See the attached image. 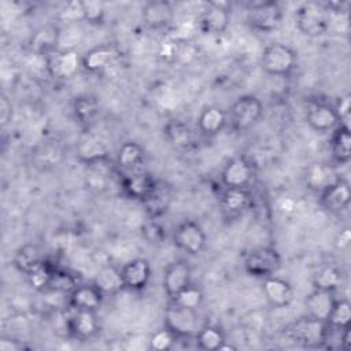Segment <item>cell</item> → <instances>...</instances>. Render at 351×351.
<instances>
[{
	"mask_svg": "<svg viewBox=\"0 0 351 351\" xmlns=\"http://www.w3.org/2000/svg\"><path fill=\"white\" fill-rule=\"evenodd\" d=\"M122 176L123 177L121 180V186L123 193L128 197L138 202H143L154 191L158 182V180H155L151 174L143 170Z\"/></svg>",
	"mask_w": 351,
	"mask_h": 351,
	"instance_id": "obj_17",
	"label": "cell"
},
{
	"mask_svg": "<svg viewBox=\"0 0 351 351\" xmlns=\"http://www.w3.org/2000/svg\"><path fill=\"white\" fill-rule=\"evenodd\" d=\"M44 58L48 74L56 80H69L82 69V55L73 48L55 49Z\"/></svg>",
	"mask_w": 351,
	"mask_h": 351,
	"instance_id": "obj_8",
	"label": "cell"
},
{
	"mask_svg": "<svg viewBox=\"0 0 351 351\" xmlns=\"http://www.w3.org/2000/svg\"><path fill=\"white\" fill-rule=\"evenodd\" d=\"M77 158L86 166L108 160V149L103 141L96 137H86L77 145Z\"/></svg>",
	"mask_w": 351,
	"mask_h": 351,
	"instance_id": "obj_26",
	"label": "cell"
},
{
	"mask_svg": "<svg viewBox=\"0 0 351 351\" xmlns=\"http://www.w3.org/2000/svg\"><path fill=\"white\" fill-rule=\"evenodd\" d=\"M78 284L80 282H78V280L74 274H71L67 270L53 267L51 281H49V285H48V291L70 293Z\"/></svg>",
	"mask_w": 351,
	"mask_h": 351,
	"instance_id": "obj_39",
	"label": "cell"
},
{
	"mask_svg": "<svg viewBox=\"0 0 351 351\" xmlns=\"http://www.w3.org/2000/svg\"><path fill=\"white\" fill-rule=\"evenodd\" d=\"M43 255H41V251L40 248L36 245V244H32V243H27V244H23L21 245L15 254H14V258H12V262H14V266L27 274L36 265H38L41 261H43Z\"/></svg>",
	"mask_w": 351,
	"mask_h": 351,
	"instance_id": "obj_34",
	"label": "cell"
},
{
	"mask_svg": "<svg viewBox=\"0 0 351 351\" xmlns=\"http://www.w3.org/2000/svg\"><path fill=\"white\" fill-rule=\"evenodd\" d=\"M340 178L341 177L339 176L337 170L328 163H313L306 169L304 173L306 186L318 195Z\"/></svg>",
	"mask_w": 351,
	"mask_h": 351,
	"instance_id": "obj_22",
	"label": "cell"
},
{
	"mask_svg": "<svg viewBox=\"0 0 351 351\" xmlns=\"http://www.w3.org/2000/svg\"><path fill=\"white\" fill-rule=\"evenodd\" d=\"M263 112V104L255 95H243L237 97L229 112V121L236 132H245L255 126Z\"/></svg>",
	"mask_w": 351,
	"mask_h": 351,
	"instance_id": "obj_6",
	"label": "cell"
},
{
	"mask_svg": "<svg viewBox=\"0 0 351 351\" xmlns=\"http://www.w3.org/2000/svg\"><path fill=\"white\" fill-rule=\"evenodd\" d=\"M262 291L266 300L276 308L288 307L293 300V288L289 281L278 277L269 276L262 278Z\"/></svg>",
	"mask_w": 351,
	"mask_h": 351,
	"instance_id": "obj_15",
	"label": "cell"
},
{
	"mask_svg": "<svg viewBox=\"0 0 351 351\" xmlns=\"http://www.w3.org/2000/svg\"><path fill=\"white\" fill-rule=\"evenodd\" d=\"M165 133L167 140L177 148L188 149L196 143L193 130L181 121H170L165 126Z\"/></svg>",
	"mask_w": 351,
	"mask_h": 351,
	"instance_id": "obj_31",
	"label": "cell"
},
{
	"mask_svg": "<svg viewBox=\"0 0 351 351\" xmlns=\"http://www.w3.org/2000/svg\"><path fill=\"white\" fill-rule=\"evenodd\" d=\"M333 107L340 118V123L350 126L348 121H350V108H351V95L346 93L344 96H340L337 103Z\"/></svg>",
	"mask_w": 351,
	"mask_h": 351,
	"instance_id": "obj_44",
	"label": "cell"
},
{
	"mask_svg": "<svg viewBox=\"0 0 351 351\" xmlns=\"http://www.w3.org/2000/svg\"><path fill=\"white\" fill-rule=\"evenodd\" d=\"M84 21L89 23H101L106 15L104 3L97 0H84Z\"/></svg>",
	"mask_w": 351,
	"mask_h": 351,
	"instance_id": "obj_42",
	"label": "cell"
},
{
	"mask_svg": "<svg viewBox=\"0 0 351 351\" xmlns=\"http://www.w3.org/2000/svg\"><path fill=\"white\" fill-rule=\"evenodd\" d=\"M174 8L166 0H151L141 7V19L149 29H163L171 23Z\"/></svg>",
	"mask_w": 351,
	"mask_h": 351,
	"instance_id": "obj_19",
	"label": "cell"
},
{
	"mask_svg": "<svg viewBox=\"0 0 351 351\" xmlns=\"http://www.w3.org/2000/svg\"><path fill=\"white\" fill-rule=\"evenodd\" d=\"M66 329L77 340H89L99 333L100 325L96 311L73 310L66 319Z\"/></svg>",
	"mask_w": 351,
	"mask_h": 351,
	"instance_id": "obj_13",
	"label": "cell"
},
{
	"mask_svg": "<svg viewBox=\"0 0 351 351\" xmlns=\"http://www.w3.org/2000/svg\"><path fill=\"white\" fill-rule=\"evenodd\" d=\"M103 292L93 284H78L69 293V306L71 310H92L97 311L103 303Z\"/></svg>",
	"mask_w": 351,
	"mask_h": 351,
	"instance_id": "obj_21",
	"label": "cell"
},
{
	"mask_svg": "<svg viewBox=\"0 0 351 351\" xmlns=\"http://www.w3.org/2000/svg\"><path fill=\"white\" fill-rule=\"evenodd\" d=\"M254 178V166L245 156H234L226 162L221 171L225 188H247Z\"/></svg>",
	"mask_w": 351,
	"mask_h": 351,
	"instance_id": "obj_11",
	"label": "cell"
},
{
	"mask_svg": "<svg viewBox=\"0 0 351 351\" xmlns=\"http://www.w3.org/2000/svg\"><path fill=\"white\" fill-rule=\"evenodd\" d=\"M329 10L324 3L307 1L298 7L295 23L298 30L308 37H319L328 33L330 18Z\"/></svg>",
	"mask_w": 351,
	"mask_h": 351,
	"instance_id": "obj_1",
	"label": "cell"
},
{
	"mask_svg": "<svg viewBox=\"0 0 351 351\" xmlns=\"http://www.w3.org/2000/svg\"><path fill=\"white\" fill-rule=\"evenodd\" d=\"M350 243H351V232H350V229L346 228V229L340 230V233L336 236L335 245L339 250H346V248H348Z\"/></svg>",
	"mask_w": 351,
	"mask_h": 351,
	"instance_id": "obj_47",
	"label": "cell"
},
{
	"mask_svg": "<svg viewBox=\"0 0 351 351\" xmlns=\"http://www.w3.org/2000/svg\"><path fill=\"white\" fill-rule=\"evenodd\" d=\"M58 38H59L58 30L52 26H45V27H41L40 30H37L33 34L32 41H30V47L34 52L47 56L52 51L58 49L56 48Z\"/></svg>",
	"mask_w": 351,
	"mask_h": 351,
	"instance_id": "obj_35",
	"label": "cell"
},
{
	"mask_svg": "<svg viewBox=\"0 0 351 351\" xmlns=\"http://www.w3.org/2000/svg\"><path fill=\"white\" fill-rule=\"evenodd\" d=\"M59 18L63 22H77V21H84V5L82 1L78 0H73L66 3L60 12H59Z\"/></svg>",
	"mask_w": 351,
	"mask_h": 351,
	"instance_id": "obj_43",
	"label": "cell"
},
{
	"mask_svg": "<svg viewBox=\"0 0 351 351\" xmlns=\"http://www.w3.org/2000/svg\"><path fill=\"white\" fill-rule=\"evenodd\" d=\"M248 25L261 33H273L282 23V8L277 1L259 0L248 5Z\"/></svg>",
	"mask_w": 351,
	"mask_h": 351,
	"instance_id": "obj_4",
	"label": "cell"
},
{
	"mask_svg": "<svg viewBox=\"0 0 351 351\" xmlns=\"http://www.w3.org/2000/svg\"><path fill=\"white\" fill-rule=\"evenodd\" d=\"M23 348V344L18 340L11 339H1L0 340V350L1 351H19Z\"/></svg>",
	"mask_w": 351,
	"mask_h": 351,
	"instance_id": "obj_48",
	"label": "cell"
},
{
	"mask_svg": "<svg viewBox=\"0 0 351 351\" xmlns=\"http://www.w3.org/2000/svg\"><path fill=\"white\" fill-rule=\"evenodd\" d=\"M335 300L336 299L333 298V292L313 289L304 300L307 315L321 319V321H326V318L335 304Z\"/></svg>",
	"mask_w": 351,
	"mask_h": 351,
	"instance_id": "obj_27",
	"label": "cell"
},
{
	"mask_svg": "<svg viewBox=\"0 0 351 351\" xmlns=\"http://www.w3.org/2000/svg\"><path fill=\"white\" fill-rule=\"evenodd\" d=\"M351 202L350 185L346 180L340 178L325 191L319 193V204L328 213H340L348 207Z\"/></svg>",
	"mask_w": 351,
	"mask_h": 351,
	"instance_id": "obj_18",
	"label": "cell"
},
{
	"mask_svg": "<svg viewBox=\"0 0 351 351\" xmlns=\"http://www.w3.org/2000/svg\"><path fill=\"white\" fill-rule=\"evenodd\" d=\"M193 339L196 341V347L203 351L221 350L222 346L226 343V337L222 329L214 325L202 326L193 336Z\"/></svg>",
	"mask_w": 351,
	"mask_h": 351,
	"instance_id": "obj_32",
	"label": "cell"
},
{
	"mask_svg": "<svg viewBox=\"0 0 351 351\" xmlns=\"http://www.w3.org/2000/svg\"><path fill=\"white\" fill-rule=\"evenodd\" d=\"M306 122L317 133L333 132L340 125V118L333 106L315 103L310 106L306 114Z\"/></svg>",
	"mask_w": 351,
	"mask_h": 351,
	"instance_id": "obj_16",
	"label": "cell"
},
{
	"mask_svg": "<svg viewBox=\"0 0 351 351\" xmlns=\"http://www.w3.org/2000/svg\"><path fill=\"white\" fill-rule=\"evenodd\" d=\"M281 255L273 247L254 248L244 258V270L256 278L274 276L281 269Z\"/></svg>",
	"mask_w": 351,
	"mask_h": 351,
	"instance_id": "obj_7",
	"label": "cell"
},
{
	"mask_svg": "<svg viewBox=\"0 0 351 351\" xmlns=\"http://www.w3.org/2000/svg\"><path fill=\"white\" fill-rule=\"evenodd\" d=\"M296 64V51L281 43L269 44L261 53V67L269 75L287 77L295 70Z\"/></svg>",
	"mask_w": 351,
	"mask_h": 351,
	"instance_id": "obj_2",
	"label": "cell"
},
{
	"mask_svg": "<svg viewBox=\"0 0 351 351\" xmlns=\"http://www.w3.org/2000/svg\"><path fill=\"white\" fill-rule=\"evenodd\" d=\"M145 207L147 214L155 219L156 217H160L165 214L171 203V189L169 185H166L162 181L156 182V186L154 191L141 202Z\"/></svg>",
	"mask_w": 351,
	"mask_h": 351,
	"instance_id": "obj_25",
	"label": "cell"
},
{
	"mask_svg": "<svg viewBox=\"0 0 351 351\" xmlns=\"http://www.w3.org/2000/svg\"><path fill=\"white\" fill-rule=\"evenodd\" d=\"M123 288L129 291H143L151 278V265L145 258H134L121 267Z\"/></svg>",
	"mask_w": 351,
	"mask_h": 351,
	"instance_id": "obj_14",
	"label": "cell"
},
{
	"mask_svg": "<svg viewBox=\"0 0 351 351\" xmlns=\"http://www.w3.org/2000/svg\"><path fill=\"white\" fill-rule=\"evenodd\" d=\"M103 295H115L123 288V281L121 276V269H117L112 265H106L100 267L92 281Z\"/></svg>",
	"mask_w": 351,
	"mask_h": 351,
	"instance_id": "obj_30",
	"label": "cell"
},
{
	"mask_svg": "<svg viewBox=\"0 0 351 351\" xmlns=\"http://www.w3.org/2000/svg\"><path fill=\"white\" fill-rule=\"evenodd\" d=\"M192 282V269L185 259H176L170 262L163 271V291L173 299L180 291Z\"/></svg>",
	"mask_w": 351,
	"mask_h": 351,
	"instance_id": "obj_12",
	"label": "cell"
},
{
	"mask_svg": "<svg viewBox=\"0 0 351 351\" xmlns=\"http://www.w3.org/2000/svg\"><path fill=\"white\" fill-rule=\"evenodd\" d=\"M326 325L335 330H343L351 326V303L347 299H336L326 318Z\"/></svg>",
	"mask_w": 351,
	"mask_h": 351,
	"instance_id": "obj_36",
	"label": "cell"
},
{
	"mask_svg": "<svg viewBox=\"0 0 351 351\" xmlns=\"http://www.w3.org/2000/svg\"><path fill=\"white\" fill-rule=\"evenodd\" d=\"M173 243L178 250L188 255H199L206 248L207 236L197 222L186 219L177 225L173 234Z\"/></svg>",
	"mask_w": 351,
	"mask_h": 351,
	"instance_id": "obj_9",
	"label": "cell"
},
{
	"mask_svg": "<svg viewBox=\"0 0 351 351\" xmlns=\"http://www.w3.org/2000/svg\"><path fill=\"white\" fill-rule=\"evenodd\" d=\"M12 118V104L7 96H1L0 99V122L1 126H5Z\"/></svg>",
	"mask_w": 351,
	"mask_h": 351,
	"instance_id": "obj_45",
	"label": "cell"
},
{
	"mask_svg": "<svg viewBox=\"0 0 351 351\" xmlns=\"http://www.w3.org/2000/svg\"><path fill=\"white\" fill-rule=\"evenodd\" d=\"M144 148L136 141H125L117 154V167L121 174L138 171L144 162Z\"/></svg>",
	"mask_w": 351,
	"mask_h": 351,
	"instance_id": "obj_24",
	"label": "cell"
},
{
	"mask_svg": "<svg viewBox=\"0 0 351 351\" xmlns=\"http://www.w3.org/2000/svg\"><path fill=\"white\" fill-rule=\"evenodd\" d=\"M203 299H204V293H203L202 288L191 282L188 287H185L182 291H180L170 300L177 303V304H180V306H182V307L197 310L202 306Z\"/></svg>",
	"mask_w": 351,
	"mask_h": 351,
	"instance_id": "obj_40",
	"label": "cell"
},
{
	"mask_svg": "<svg viewBox=\"0 0 351 351\" xmlns=\"http://www.w3.org/2000/svg\"><path fill=\"white\" fill-rule=\"evenodd\" d=\"M178 337L166 326L155 330L148 340V348L154 351H169L173 348Z\"/></svg>",
	"mask_w": 351,
	"mask_h": 351,
	"instance_id": "obj_41",
	"label": "cell"
},
{
	"mask_svg": "<svg viewBox=\"0 0 351 351\" xmlns=\"http://www.w3.org/2000/svg\"><path fill=\"white\" fill-rule=\"evenodd\" d=\"M251 204V195L247 188H225L219 197V208L223 217L234 219L243 215Z\"/></svg>",
	"mask_w": 351,
	"mask_h": 351,
	"instance_id": "obj_20",
	"label": "cell"
},
{
	"mask_svg": "<svg viewBox=\"0 0 351 351\" xmlns=\"http://www.w3.org/2000/svg\"><path fill=\"white\" fill-rule=\"evenodd\" d=\"M228 123V114L218 106L204 107L197 117V130L207 137L217 136Z\"/></svg>",
	"mask_w": 351,
	"mask_h": 351,
	"instance_id": "obj_23",
	"label": "cell"
},
{
	"mask_svg": "<svg viewBox=\"0 0 351 351\" xmlns=\"http://www.w3.org/2000/svg\"><path fill=\"white\" fill-rule=\"evenodd\" d=\"M143 232H144V236L151 241V243H158L160 239H162V228L155 223V222H149L147 225H144L143 228Z\"/></svg>",
	"mask_w": 351,
	"mask_h": 351,
	"instance_id": "obj_46",
	"label": "cell"
},
{
	"mask_svg": "<svg viewBox=\"0 0 351 351\" xmlns=\"http://www.w3.org/2000/svg\"><path fill=\"white\" fill-rule=\"evenodd\" d=\"M97 111H99V103L93 96L84 95V96L75 97L73 104V112L75 119H78V122L86 123L92 121L93 117L97 114Z\"/></svg>",
	"mask_w": 351,
	"mask_h": 351,
	"instance_id": "obj_37",
	"label": "cell"
},
{
	"mask_svg": "<svg viewBox=\"0 0 351 351\" xmlns=\"http://www.w3.org/2000/svg\"><path fill=\"white\" fill-rule=\"evenodd\" d=\"M230 23V10L226 1H208L199 18V27L204 34L219 36Z\"/></svg>",
	"mask_w": 351,
	"mask_h": 351,
	"instance_id": "obj_10",
	"label": "cell"
},
{
	"mask_svg": "<svg viewBox=\"0 0 351 351\" xmlns=\"http://www.w3.org/2000/svg\"><path fill=\"white\" fill-rule=\"evenodd\" d=\"M53 267L51 263L47 261H41L38 265H36L27 274V281L29 284L37 289V291H48V285L51 281V276L53 271Z\"/></svg>",
	"mask_w": 351,
	"mask_h": 351,
	"instance_id": "obj_38",
	"label": "cell"
},
{
	"mask_svg": "<svg viewBox=\"0 0 351 351\" xmlns=\"http://www.w3.org/2000/svg\"><path fill=\"white\" fill-rule=\"evenodd\" d=\"M332 158L337 165H347L351 159V132L350 126L339 125L332 132L330 138Z\"/></svg>",
	"mask_w": 351,
	"mask_h": 351,
	"instance_id": "obj_29",
	"label": "cell"
},
{
	"mask_svg": "<svg viewBox=\"0 0 351 351\" xmlns=\"http://www.w3.org/2000/svg\"><path fill=\"white\" fill-rule=\"evenodd\" d=\"M326 332H328L326 322L313 318L310 315L300 317L299 319L291 322L284 329L285 337L304 347L325 346Z\"/></svg>",
	"mask_w": 351,
	"mask_h": 351,
	"instance_id": "obj_3",
	"label": "cell"
},
{
	"mask_svg": "<svg viewBox=\"0 0 351 351\" xmlns=\"http://www.w3.org/2000/svg\"><path fill=\"white\" fill-rule=\"evenodd\" d=\"M163 326L170 329L178 339L193 337L202 328L199 325L197 310L182 307L170 300L165 310Z\"/></svg>",
	"mask_w": 351,
	"mask_h": 351,
	"instance_id": "obj_5",
	"label": "cell"
},
{
	"mask_svg": "<svg viewBox=\"0 0 351 351\" xmlns=\"http://www.w3.org/2000/svg\"><path fill=\"white\" fill-rule=\"evenodd\" d=\"M340 348L348 351L351 348V326L346 328L340 333Z\"/></svg>",
	"mask_w": 351,
	"mask_h": 351,
	"instance_id": "obj_49",
	"label": "cell"
},
{
	"mask_svg": "<svg viewBox=\"0 0 351 351\" xmlns=\"http://www.w3.org/2000/svg\"><path fill=\"white\" fill-rule=\"evenodd\" d=\"M115 58V51L111 45H97L90 48L82 55V69L88 73H100L103 71Z\"/></svg>",
	"mask_w": 351,
	"mask_h": 351,
	"instance_id": "obj_28",
	"label": "cell"
},
{
	"mask_svg": "<svg viewBox=\"0 0 351 351\" xmlns=\"http://www.w3.org/2000/svg\"><path fill=\"white\" fill-rule=\"evenodd\" d=\"M343 282L341 271L333 265L321 266L313 276L314 289L335 292Z\"/></svg>",
	"mask_w": 351,
	"mask_h": 351,
	"instance_id": "obj_33",
	"label": "cell"
}]
</instances>
